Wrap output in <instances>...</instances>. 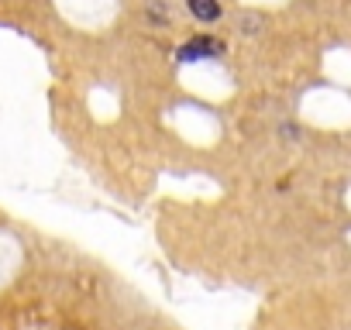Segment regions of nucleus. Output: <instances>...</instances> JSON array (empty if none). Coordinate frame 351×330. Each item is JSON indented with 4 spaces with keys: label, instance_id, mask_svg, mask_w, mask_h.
Returning a JSON list of instances; mask_svg holds the SVG:
<instances>
[{
    "label": "nucleus",
    "instance_id": "1",
    "mask_svg": "<svg viewBox=\"0 0 351 330\" xmlns=\"http://www.w3.org/2000/svg\"><path fill=\"white\" fill-rule=\"evenodd\" d=\"M217 52H221L217 42H210V38H197V42H190V45L180 49V59H183V62H197V59H210V55H217Z\"/></svg>",
    "mask_w": 351,
    "mask_h": 330
},
{
    "label": "nucleus",
    "instance_id": "2",
    "mask_svg": "<svg viewBox=\"0 0 351 330\" xmlns=\"http://www.w3.org/2000/svg\"><path fill=\"white\" fill-rule=\"evenodd\" d=\"M186 4H190V11L200 21H217L221 18V4H217V0H186Z\"/></svg>",
    "mask_w": 351,
    "mask_h": 330
}]
</instances>
